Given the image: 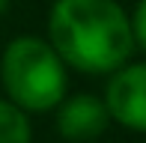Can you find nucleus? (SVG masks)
<instances>
[{
    "label": "nucleus",
    "mask_w": 146,
    "mask_h": 143,
    "mask_svg": "<svg viewBox=\"0 0 146 143\" xmlns=\"http://www.w3.org/2000/svg\"><path fill=\"white\" fill-rule=\"evenodd\" d=\"M3 87L21 110H48L66 95V69L54 45L33 36L9 42L0 63Z\"/></svg>",
    "instance_id": "2"
},
{
    "label": "nucleus",
    "mask_w": 146,
    "mask_h": 143,
    "mask_svg": "<svg viewBox=\"0 0 146 143\" xmlns=\"http://www.w3.org/2000/svg\"><path fill=\"white\" fill-rule=\"evenodd\" d=\"M6 6H9V0H0V15L6 12Z\"/></svg>",
    "instance_id": "7"
},
{
    "label": "nucleus",
    "mask_w": 146,
    "mask_h": 143,
    "mask_svg": "<svg viewBox=\"0 0 146 143\" xmlns=\"http://www.w3.org/2000/svg\"><path fill=\"white\" fill-rule=\"evenodd\" d=\"M0 143H30V122L15 101H0Z\"/></svg>",
    "instance_id": "5"
},
{
    "label": "nucleus",
    "mask_w": 146,
    "mask_h": 143,
    "mask_svg": "<svg viewBox=\"0 0 146 143\" xmlns=\"http://www.w3.org/2000/svg\"><path fill=\"white\" fill-rule=\"evenodd\" d=\"M108 113L131 131H146V66H128L108 83Z\"/></svg>",
    "instance_id": "3"
},
{
    "label": "nucleus",
    "mask_w": 146,
    "mask_h": 143,
    "mask_svg": "<svg viewBox=\"0 0 146 143\" xmlns=\"http://www.w3.org/2000/svg\"><path fill=\"white\" fill-rule=\"evenodd\" d=\"M131 33H134V39L146 48V0H140V3H137V12H134V27H131Z\"/></svg>",
    "instance_id": "6"
},
{
    "label": "nucleus",
    "mask_w": 146,
    "mask_h": 143,
    "mask_svg": "<svg viewBox=\"0 0 146 143\" xmlns=\"http://www.w3.org/2000/svg\"><path fill=\"white\" fill-rule=\"evenodd\" d=\"M108 105L96 95H75L63 101L57 113V128L66 140H92L108 128Z\"/></svg>",
    "instance_id": "4"
},
{
    "label": "nucleus",
    "mask_w": 146,
    "mask_h": 143,
    "mask_svg": "<svg viewBox=\"0 0 146 143\" xmlns=\"http://www.w3.org/2000/svg\"><path fill=\"white\" fill-rule=\"evenodd\" d=\"M48 36L69 66L90 75L119 69L134 48L131 24L113 0H57Z\"/></svg>",
    "instance_id": "1"
}]
</instances>
